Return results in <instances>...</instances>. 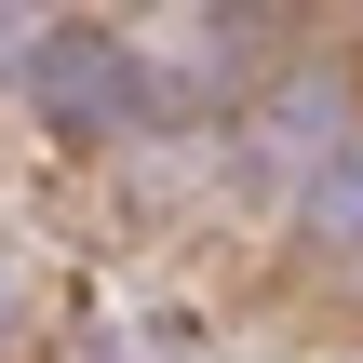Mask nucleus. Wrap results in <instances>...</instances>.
<instances>
[{
	"instance_id": "nucleus-1",
	"label": "nucleus",
	"mask_w": 363,
	"mask_h": 363,
	"mask_svg": "<svg viewBox=\"0 0 363 363\" xmlns=\"http://www.w3.org/2000/svg\"><path fill=\"white\" fill-rule=\"evenodd\" d=\"M27 81H40V108L81 121V135H108V121L135 108V54H121L108 27H54V40L27 54Z\"/></svg>"
},
{
	"instance_id": "nucleus-2",
	"label": "nucleus",
	"mask_w": 363,
	"mask_h": 363,
	"mask_svg": "<svg viewBox=\"0 0 363 363\" xmlns=\"http://www.w3.org/2000/svg\"><path fill=\"white\" fill-rule=\"evenodd\" d=\"M337 121H350V94H337V81H283V94L256 108V162H269V175H296V162H337V148H350Z\"/></svg>"
}]
</instances>
